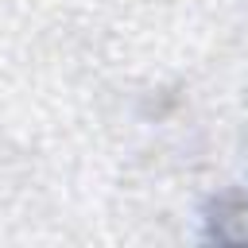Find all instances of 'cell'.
Returning <instances> with one entry per match:
<instances>
[{"label": "cell", "mask_w": 248, "mask_h": 248, "mask_svg": "<svg viewBox=\"0 0 248 248\" xmlns=\"http://www.w3.org/2000/svg\"><path fill=\"white\" fill-rule=\"evenodd\" d=\"M213 221V236L221 240H248V198H229L221 202Z\"/></svg>", "instance_id": "obj_1"}]
</instances>
